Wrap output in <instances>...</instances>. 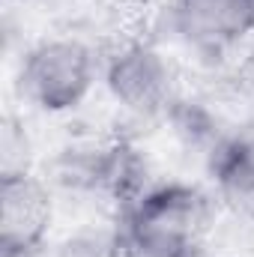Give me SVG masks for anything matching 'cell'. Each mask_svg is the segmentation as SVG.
<instances>
[{
    "instance_id": "6da1fadb",
    "label": "cell",
    "mask_w": 254,
    "mask_h": 257,
    "mask_svg": "<svg viewBox=\"0 0 254 257\" xmlns=\"http://www.w3.org/2000/svg\"><path fill=\"white\" fill-rule=\"evenodd\" d=\"M150 36L221 78L254 39V0H165Z\"/></svg>"
},
{
    "instance_id": "7a4b0ae2",
    "label": "cell",
    "mask_w": 254,
    "mask_h": 257,
    "mask_svg": "<svg viewBox=\"0 0 254 257\" xmlns=\"http://www.w3.org/2000/svg\"><path fill=\"white\" fill-rule=\"evenodd\" d=\"M180 54L150 33H126L102 51V87L114 108L132 123H165L186 93Z\"/></svg>"
},
{
    "instance_id": "3957f363",
    "label": "cell",
    "mask_w": 254,
    "mask_h": 257,
    "mask_svg": "<svg viewBox=\"0 0 254 257\" xmlns=\"http://www.w3.org/2000/svg\"><path fill=\"white\" fill-rule=\"evenodd\" d=\"M99 84L102 51L78 33H54L30 42L15 69L21 102L48 117L78 111Z\"/></svg>"
},
{
    "instance_id": "277c9868",
    "label": "cell",
    "mask_w": 254,
    "mask_h": 257,
    "mask_svg": "<svg viewBox=\"0 0 254 257\" xmlns=\"http://www.w3.org/2000/svg\"><path fill=\"white\" fill-rule=\"evenodd\" d=\"M57 206V197L39 171L0 174V257L45 251Z\"/></svg>"
},
{
    "instance_id": "5b68a950",
    "label": "cell",
    "mask_w": 254,
    "mask_h": 257,
    "mask_svg": "<svg viewBox=\"0 0 254 257\" xmlns=\"http://www.w3.org/2000/svg\"><path fill=\"white\" fill-rule=\"evenodd\" d=\"M162 126L168 132L174 150L189 165H197L203 174H209V168L224 153V147L242 132L230 120L215 90H203V93L186 90L180 102L168 111Z\"/></svg>"
},
{
    "instance_id": "8992f818",
    "label": "cell",
    "mask_w": 254,
    "mask_h": 257,
    "mask_svg": "<svg viewBox=\"0 0 254 257\" xmlns=\"http://www.w3.org/2000/svg\"><path fill=\"white\" fill-rule=\"evenodd\" d=\"M206 177L221 212L254 221V126L242 128L224 147Z\"/></svg>"
},
{
    "instance_id": "52a82bcc",
    "label": "cell",
    "mask_w": 254,
    "mask_h": 257,
    "mask_svg": "<svg viewBox=\"0 0 254 257\" xmlns=\"http://www.w3.org/2000/svg\"><path fill=\"white\" fill-rule=\"evenodd\" d=\"M48 257H126V236L117 215H93L48 245Z\"/></svg>"
},
{
    "instance_id": "ba28073f",
    "label": "cell",
    "mask_w": 254,
    "mask_h": 257,
    "mask_svg": "<svg viewBox=\"0 0 254 257\" xmlns=\"http://www.w3.org/2000/svg\"><path fill=\"white\" fill-rule=\"evenodd\" d=\"M33 171V138L18 117H6L0 132V174Z\"/></svg>"
},
{
    "instance_id": "9c48e42d",
    "label": "cell",
    "mask_w": 254,
    "mask_h": 257,
    "mask_svg": "<svg viewBox=\"0 0 254 257\" xmlns=\"http://www.w3.org/2000/svg\"><path fill=\"white\" fill-rule=\"evenodd\" d=\"M224 93L233 105H239V111L248 114V123L254 126V39L236 54L224 78Z\"/></svg>"
},
{
    "instance_id": "30bf717a",
    "label": "cell",
    "mask_w": 254,
    "mask_h": 257,
    "mask_svg": "<svg viewBox=\"0 0 254 257\" xmlns=\"http://www.w3.org/2000/svg\"><path fill=\"white\" fill-rule=\"evenodd\" d=\"M9 3H33V0H9Z\"/></svg>"
}]
</instances>
